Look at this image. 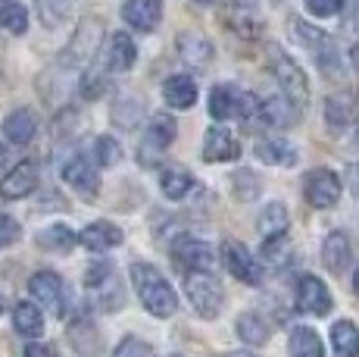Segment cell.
<instances>
[{
  "mask_svg": "<svg viewBox=\"0 0 359 357\" xmlns=\"http://www.w3.org/2000/svg\"><path fill=\"white\" fill-rule=\"evenodd\" d=\"M25 357H57V348L44 345V342H34V345H25Z\"/></svg>",
  "mask_w": 359,
  "mask_h": 357,
  "instance_id": "43",
  "label": "cell"
},
{
  "mask_svg": "<svg viewBox=\"0 0 359 357\" xmlns=\"http://www.w3.org/2000/svg\"><path fill=\"white\" fill-rule=\"evenodd\" d=\"M160 185H163V195L165 197L182 201V197L194 188V178H191V173H184L182 167H165L160 173Z\"/></svg>",
  "mask_w": 359,
  "mask_h": 357,
  "instance_id": "32",
  "label": "cell"
},
{
  "mask_svg": "<svg viewBox=\"0 0 359 357\" xmlns=\"http://www.w3.org/2000/svg\"><path fill=\"white\" fill-rule=\"evenodd\" d=\"M178 57H182V63L203 70L212 57V44L203 35H197V32H182L178 35Z\"/></svg>",
  "mask_w": 359,
  "mask_h": 357,
  "instance_id": "21",
  "label": "cell"
},
{
  "mask_svg": "<svg viewBox=\"0 0 359 357\" xmlns=\"http://www.w3.org/2000/svg\"><path fill=\"white\" fill-rule=\"evenodd\" d=\"M291 357H325L319 332L309 326H294L291 329Z\"/></svg>",
  "mask_w": 359,
  "mask_h": 357,
  "instance_id": "30",
  "label": "cell"
},
{
  "mask_svg": "<svg viewBox=\"0 0 359 357\" xmlns=\"http://www.w3.org/2000/svg\"><path fill=\"white\" fill-rule=\"evenodd\" d=\"M229 357H250V354H229Z\"/></svg>",
  "mask_w": 359,
  "mask_h": 357,
  "instance_id": "49",
  "label": "cell"
},
{
  "mask_svg": "<svg viewBox=\"0 0 359 357\" xmlns=\"http://www.w3.org/2000/svg\"><path fill=\"white\" fill-rule=\"evenodd\" d=\"M131 283H135V292L141 298V304L147 307L154 317H172L178 307V298L172 292V285L163 279V273L150 264H131Z\"/></svg>",
  "mask_w": 359,
  "mask_h": 357,
  "instance_id": "1",
  "label": "cell"
},
{
  "mask_svg": "<svg viewBox=\"0 0 359 357\" xmlns=\"http://www.w3.org/2000/svg\"><path fill=\"white\" fill-rule=\"evenodd\" d=\"M257 116H259L262 122H266V126H272V129H285V126H291V122H297L300 110H294L285 98H269L266 104H259Z\"/></svg>",
  "mask_w": 359,
  "mask_h": 357,
  "instance_id": "26",
  "label": "cell"
},
{
  "mask_svg": "<svg viewBox=\"0 0 359 357\" xmlns=\"http://www.w3.org/2000/svg\"><path fill=\"white\" fill-rule=\"evenodd\" d=\"M222 260H225V266H229V273L234 279H241V283H247V285H259L262 283V270H259V264L253 260V254L244 248L241 242H225L222 245Z\"/></svg>",
  "mask_w": 359,
  "mask_h": 357,
  "instance_id": "12",
  "label": "cell"
},
{
  "mask_svg": "<svg viewBox=\"0 0 359 357\" xmlns=\"http://www.w3.org/2000/svg\"><path fill=\"white\" fill-rule=\"evenodd\" d=\"M285 232H287V207L275 201L259 214V235L272 238V235H285Z\"/></svg>",
  "mask_w": 359,
  "mask_h": 357,
  "instance_id": "33",
  "label": "cell"
},
{
  "mask_svg": "<svg viewBox=\"0 0 359 357\" xmlns=\"http://www.w3.org/2000/svg\"><path fill=\"white\" fill-rule=\"evenodd\" d=\"M331 345L337 357H359V329L350 320H341L331 326Z\"/></svg>",
  "mask_w": 359,
  "mask_h": 357,
  "instance_id": "31",
  "label": "cell"
},
{
  "mask_svg": "<svg viewBox=\"0 0 359 357\" xmlns=\"http://www.w3.org/2000/svg\"><path fill=\"white\" fill-rule=\"evenodd\" d=\"M29 292H32V298L38 301L41 307H47L50 313H57V317L66 313V285L57 273H50V270L34 273L29 279Z\"/></svg>",
  "mask_w": 359,
  "mask_h": 357,
  "instance_id": "10",
  "label": "cell"
},
{
  "mask_svg": "<svg viewBox=\"0 0 359 357\" xmlns=\"http://www.w3.org/2000/svg\"><path fill=\"white\" fill-rule=\"evenodd\" d=\"M350 182H353V191L359 195V163H356L353 169H350Z\"/></svg>",
  "mask_w": 359,
  "mask_h": 357,
  "instance_id": "45",
  "label": "cell"
},
{
  "mask_svg": "<svg viewBox=\"0 0 359 357\" xmlns=\"http://www.w3.org/2000/svg\"><path fill=\"white\" fill-rule=\"evenodd\" d=\"M13 326H16V332L25 335V339H38V335L44 332V317H41V307L32 304V301L16 304V311H13Z\"/></svg>",
  "mask_w": 359,
  "mask_h": 357,
  "instance_id": "27",
  "label": "cell"
},
{
  "mask_svg": "<svg viewBox=\"0 0 359 357\" xmlns=\"http://www.w3.org/2000/svg\"><path fill=\"white\" fill-rule=\"evenodd\" d=\"M97 41H100V22L97 19H91V22H81L79 35L75 41L69 44V51L63 53V63H85V60L94 57V51H97Z\"/></svg>",
  "mask_w": 359,
  "mask_h": 357,
  "instance_id": "19",
  "label": "cell"
},
{
  "mask_svg": "<svg viewBox=\"0 0 359 357\" xmlns=\"http://www.w3.org/2000/svg\"><path fill=\"white\" fill-rule=\"evenodd\" d=\"M306 10L316 16H334L341 10V0H306Z\"/></svg>",
  "mask_w": 359,
  "mask_h": 357,
  "instance_id": "42",
  "label": "cell"
},
{
  "mask_svg": "<svg viewBox=\"0 0 359 357\" xmlns=\"http://www.w3.org/2000/svg\"><path fill=\"white\" fill-rule=\"evenodd\" d=\"M0 311H4V301H0Z\"/></svg>",
  "mask_w": 359,
  "mask_h": 357,
  "instance_id": "51",
  "label": "cell"
},
{
  "mask_svg": "<svg viewBox=\"0 0 359 357\" xmlns=\"http://www.w3.org/2000/svg\"><path fill=\"white\" fill-rule=\"evenodd\" d=\"M113 357H156V354H154V348H150L144 339H135V335H126V339H122L119 345H116Z\"/></svg>",
  "mask_w": 359,
  "mask_h": 357,
  "instance_id": "38",
  "label": "cell"
},
{
  "mask_svg": "<svg viewBox=\"0 0 359 357\" xmlns=\"http://www.w3.org/2000/svg\"><path fill=\"white\" fill-rule=\"evenodd\" d=\"M85 288H88V294H91L94 307H100V311H119V307L126 304L119 276H116V270L109 264H103V260H100V264L88 266Z\"/></svg>",
  "mask_w": 359,
  "mask_h": 357,
  "instance_id": "2",
  "label": "cell"
},
{
  "mask_svg": "<svg viewBox=\"0 0 359 357\" xmlns=\"http://www.w3.org/2000/svg\"><path fill=\"white\" fill-rule=\"evenodd\" d=\"M79 242L85 245L88 251H94V254H103V251H109V248H116V245H122V229L119 226H113V223H91L88 229H81V235H79Z\"/></svg>",
  "mask_w": 359,
  "mask_h": 357,
  "instance_id": "20",
  "label": "cell"
},
{
  "mask_svg": "<svg viewBox=\"0 0 359 357\" xmlns=\"http://www.w3.org/2000/svg\"><path fill=\"white\" fill-rule=\"evenodd\" d=\"M344 25H347L350 32L359 29V0H353V4H350V16H347V22H344Z\"/></svg>",
  "mask_w": 359,
  "mask_h": 357,
  "instance_id": "44",
  "label": "cell"
},
{
  "mask_svg": "<svg viewBox=\"0 0 359 357\" xmlns=\"http://www.w3.org/2000/svg\"><path fill=\"white\" fill-rule=\"evenodd\" d=\"M38 188V163L22 160L0 178V197L6 201H19V197H29Z\"/></svg>",
  "mask_w": 359,
  "mask_h": 357,
  "instance_id": "13",
  "label": "cell"
},
{
  "mask_svg": "<svg viewBox=\"0 0 359 357\" xmlns=\"http://www.w3.org/2000/svg\"><path fill=\"white\" fill-rule=\"evenodd\" d=\"M257 110H259V100L247 91H238L231 85H216L210 94V116L212 119H257Z\"/></svg>",
  "mask_w": 359,
  "mask_h": 357,
  "instance_id": "5",
  "label": "cell"
},
{
  "mask_svg": "<svg viewBox=\"0 0 359 357\" xmlns=\"http://www.w3.org/2000/svg\"><path fill=\"white\" fill-rule=\"evenodd\" d=\"M238 335H241V342L244 345H266V339H269V326H266V320L257 317V313H244V317H238Z\"/></svg>",
  "mask_w": 359,
  "mask_h": 357,
  "instance_id": "35",
  "label": "cell"
},
{
  "mask_svg": "<svg viewBox=\"0 0 359 357\" xmlns=\"http://www.w3.org/2000/svg\"><path fill=\"white\" fill-rule=\"evenodd\" d=\"M163 98L172 110H188L197 100V85L191 75H169L163 85Z\"/></svg>",
  "mask_w": 359,
  "mask_h": 357,
  "instance_id": "24",
  "label": "cell"
},
{
  "mask_svg": "<svg viewBox=\"0 0 359 357\" xmlns=\"http://www.w3.org/2000/svg\"><path fill=\"white\" fill-rule=\"evenodd\" d=\"M19 235H22V229H19L16 219L6 216V214H0V248H10V245H16Z\"/></svg>",
  "mask_w": 359,
  "mask_h": 357,
  "instance_id": "41",
  "label": "cell"
},
{
  "mask_svg": "<svg viewBox=\"0 0 359 357\" xmlns=\"http://www.w3.org/2000/svg\"><path fill=\"white\" fill-rule=\"evenodd\" d=\"M241 157V144L229 129H216L212 126L203 138V160L206 163H225V160H238Z\"/></svg>",
  "mask_w": 359,
  "mask_h": 357,
  "instance_id": "18",
  "label": "cell"
},
{
  "mask_svg": "<svg viewBox=\"0 0 359 357\" xmlns=\"http://www.w3.org/2000/svg\"><path fill=\"white\" fill-rule=\"evenodd\" d=\"M63 178H66V185H72V188L79 191V195H85V197H94L100 191L97 169H94V163L88 160V157H81V154L69 157V160L63 163Z\"/></svg>",
  "mask_w": 359,
  "mask_h": 357,
  "instance_id": "15",
  "label": "cell"
},
{
  "mask_svg": "<svg viewBox=\"0 0 359 357\" xmlns=\"http://www.w3.org/2000/svg\"><path fill=\"white\" fill-rule=\"evenodd\" d=\"M257 157L272 167H294L297 163V150L285 138H262L257 144Z\"/></svg>",
  "mask_w": 359,
  "mask_h": 357,
  "instance_id": "28",
  "label": "cell"
},
{
  "mask_svg": "<svg viewBox=\"0 0 359 357\" xmlns=\"http://www.w3.org/2000/svg\"><path fill=\"white\" fill-rule=\"evenodd\" d=\"M325 119H328V129L344 132V129L356 119V98L350 91L331 94V98L325 100Z\"/></svg>",
  "mask_w": 359,
  "mask_h": 357,
  "instance_id": "23",
  "label": "cell"
},
{
  "mask_svg": "<svg viewBox=\"0 0 359 357\" xmlns=\"http://www.w3.org/2000/svg\"><path fill=\"white\" fill-rule=\"evenodd\" d=\"M234 195L241 197V201H253V197L259 195V178L253 173H247V169H241V173H234Z\"/></svg>",
  "mask_w": 359,
  "mask_h": 357,
  "instance_id": "39",
  "label": "cell"
},
{
  "mask_svg": "<svg viewBox=\"0 0 359 357\" xmlns=\"http://www.w3.org/2000/svg\"><path fill=\"white\" fill-rule=\"evenodd\" d=\"M225 22L231 32L244 38H259L266 29V19L259 13V0H231L229 10H225Z\"/></svg>",
  "mask_w": 359,
  "mask_h": 357,
  "instance_id": "11",
  "label": "cell"
},
{
  "mask_svg": "<svg viewBox=\"0 0 359 357\" xmlns=\"http://www.w3.org/2000/svg\"><path fill=\"white\" fill-rule=\"evenodd\" d=\"M34 132H38V119H34L32 110H13L10 116L4 119V135L10 144H29L34 138Z\"/></svg>",
  "mask_w": 359,
  "mask_h": 357,
  "instance_id": "25",
  "label": "cell"
},
{
  "mask_svg": "<svg viewBox=\"0 0 359 357\" xmlns=\"http://www.w3.org/2000/svg\"><path fill=\"white\" fill-rule=\"evenodd\" d=\"M291 32H294L297 44H303L316 60H319L322 72L341 75V57H337L334 41H331L325 32H322V29H313V25H306L303 19H291Z\"/></svg>",
  "mask_w": 359,
  "mask_h": 357,
  "instance_id": "4",
  "label": "cell"
},
{
  "mask_svg": "<svg viewBox=\"0 0 359 357\" xmlns=\"http://www.w3.org/2000/svg\"><path fill=\"white\" fill-rule=\"evenodd\" d=\"M122 19L137 32H154L163 19V0H126Z\"/></svg>",
  "mask_w": 359,
  "mask_h": 357,
  "instance_id": "17",
  "label": "cell"
},
{
  "mask_svg": "<svg viewBox=\"0 0 359 357\" xmlns=\"http://www.w3.org/2000/svg\"><path fill=\"white\" fill-rule=\"evenodd\" d=\"M103 91H107V79H103L100 72H85L81 75V94H85L88 100H97Z\"/></svg>",
  "mask_w": 359,
  "mask_h": 357,
  "instance_id": "40",
  "label": "cell"
},
{
  "mask_svg": "<svg viewBox=\"0 0 359 357\" xmlns=\"http://www.w3.org/2000/svg\"><path fill=\"white\" fill-rule=\"evenodd\" d=\"M269 53H272V72H275V79H278L281 91H285V100L294 110H303L306 107V100H309L306 75H303L300 66H297L291 57H285L278 47H269Z\"/></svg>",
  "mask_w": 359,
  "mask_h": 357,
  "instance_id": "6",
  "label": "cell"
},
{
  "mask_svg": "<svg viewBox=\"0 0 359 357\" xmlns=\"http://www.w3.org/2000/svg\"><path fill=\"white\" fill-rule=\"evenodd\" d=\"M297 311L300 313H313V317H325L331 311V294L328 285L319 276H303L297 285Z\"/></svg>",
  "mask_w": 359,
  "mask_h": 357,
  "instance_id": "14",
  "label": "cell"
},
{
  "mask_svg": "<svg viewBox=\"0 0 359 357\" xmlns=\"http://www.w3.org/2000/svg\"><path fill=\"white\" fill-rule=\"evenodd\" d=\"M103 70L109 72H128L137 60V51H135V41H131L126 32H116L109 35V41L103 44Z\"/></svg>",
  "mask_w": 359,
  "mask_h": 357,
  "instance_id": "16",
  "label": "cell"
},
{
  "mask_svg": "<svg viewBox=\"0 0 359 357\" xmlns=\"http://www.w3.org/2000/svg\"><path fill=\"white\" fill-rule=\"evenodd\" d=\"M356 141H359V135H356Z\"/></svg>",
  "mask_w": 359,
  "mask_h": 357,
  "instance_id": "52",
  "label": "cell"
},
{
  "mask_svg": "<svg viewBox=\"0 0 359 357\" xmlns=\"http://www.w3.org/2000/svg\"><path fill=\"white\" fill-rule=\"evenodd\" d=\"M350 60H353V70H359V44L350 51Z\"/></svg>",
  "mask_w": 359,
  "mask_h": 357,
  "instance_id": "46",
  "label": "cell"
},
{
  "mask_svg": "<svg viewBox=\"0 0 359 357\" xmlns=\"http://www.w3.org/2000/svg\"><path fill=\"white\" fill-rule=\"evenodd\" d=\"M350 260H353V251H350L347 235H344V232H331L325 238V245H322V264H325V270L341 276L350 266Z\"/></svg>",
  "mask_w": 359,
  "mask_h": 357,
  "instance_id": "22",
  "label": "cell"
},
{
  "mask_svg": "<svg viewBox=\"0 0 359 357\" xmlns=\"http://www.w3.org/2000/svg\"><path fill=\"white\" fill-rule=\"evenodd\" d=\"M0 25L13 35H22L29 29V10L16 0H0Z\"/></svg>",
  "mask_w": 359,
  "mask_h": 357,
  "instance_id": "34",
  "label": "cell"
},
{
  "mask_svg": "<svg viewBox=\"0 0 359 357\" xmlns=\"http://www.w3.org/2000/svg\"><path fill=\"white\" fill-rule=\"evenodd\" d=\"M184 292H188L191 307L203 320H216L222 313V285L216 283L212 273H184Z\"/></svg>",
  "mask_w": 359,
  "mask_h": 357,
  "instance_id": "3",
  "label": "cell"
},
{
  "mask_svg": "<svg viewBox=\"0 0 359 357\" xmlns=\"http://www.w3.org/2000/svg\"><path fill=\"white\" fill-rule=\"evenodd\" d=\"M6 160V150H4V144H0V163H4Z\"/></svg>",
  "mask_w": 359,
  "mask_h": 357,
  "instance_id": "48",
  "label": "cell"
},
{
  "mask_svg": "<svg viewBox=\"0 0 359 357\" xmlns=\"http://www.w3.org/2000/svg\"><path fill=\"white\" fill-rule=\"evenodd\" d=\"M169 254L178 273H210L216 266V251L194 235H178L169 245Z\"/></svg>",
  "mask_w": 359,
  "mask_h": 357,
  "instance_id": "7",
  "label": "cell"
},
{
  "mask_svg": "<svg viewBox=\"0 0 359 357\" xmlns=\"http://www.w3.org/2000/svg\"><path fill=\"white\" fill-rule=\"evenodd\" d=\"M353 288H356V294H359V270L353 273Z\"/></svg>",
  "mask_w": 359,
  "mask_h": 357,
  "instance_id": "47",
  "label": "cell"
},
{
  "mask_svg": "<svg viewBox=\"0 0 359 357\" xmlns=\"http://www.w3.org/2000/svg\"><path fill=\"white\" fill-rule=\"evenodd\" d=\"M175 132H178L175 119L165 116V113H156L154 119H150L147 132H144V144H141V150H137V160L147 163V167H154L156 157H160L163 150L175 141Z\"/></svg>",
  "mask_w": 359,
  "mask_h": 357,
  "instance_id": "8",
  "label": "cell"
},
{
  "mask_svg": "<svg viewBox=\"0 0 359 357\" xmlns=\"http://www.w3.org/2000/svg\"><path fill=\"white\" fill-rule=\"evenodd\" d=\"M200 4H212V0H200Z\"/></svg>",
  "mask_w": 359,
  "mask_h": 357,
  "instance_id": "50",
  "label": "cell"
},
{
  "mask_svg": "<svg viewBox=\"0 0 359 357\" xmlns=\"http://www.w3.org/2000/svg\"><path fill=\"white\" fill-rule=\"evenodd\" d=\"M262 260H266L269 266H285L287 260H291V242H287V232L285 235H272L262 242Z\"/></svg>",
  "mask_w": 359,
  "mask_h": 357,
  "instance_id": "36",
  "label": "cell"
},
{
  "mask_svg": "<svg viewBox=\"0 0 359 357\" xmlns=\"http://www.w3.org/2000/svg\"><path fill=\"white\" fill-rule=\"evenodd\" d=\"M75 232L69 229V226L63 223H57V226H47L44 232H38V248H44V251H53V254H69L75 248Z\"/></svg>",
  "mask_w": 359,
  "mask_h": 357,
  "instance_id": "29",
  "label": "cell"
},
{
  "mask_svg": "<svg viewBox=\"0 0 359 357\" xmlns=\"http://www.w3.org/2000/svg\"><path fill=\"white\" fill-rule=\"evenodd\" d=\"M303 195H306V201L313 204L316 210H328V207H334L337 197H341V178L331 173V169L319 167L303 178Z\"/></svg>",
  "mask_w": 359,
  "mask_h": 357,
  "instance_id": "9",
  "label": "cell"
},
{
  "mask_svg": "<svg viewBox=\"0 0 359 357\" xmlns=\"http://www.w3.org/2000/svg\"><path fill=\"white\" fill-rule=\"evenodd\" d=\"M94 157H97L100 167H113V163L122 160V148L116 144V138H109V135H100V138L94 141Z\"/></svg>",
  "mask_w": 359,
  "mask_h": 357,
  "instance_id": "37",
  "label": "cell"
}]
</instances>
